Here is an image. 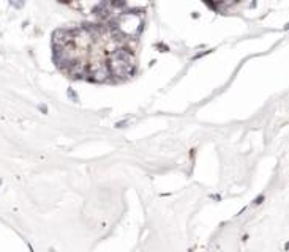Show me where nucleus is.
Instances as JSON below:
<instances>
[{
    "mask_svg": "<svg viewBox=\"0 0 289 252\" xmlns=\"http://www.w3.org/2000/svg\"><path fill=\"white\" fill-rule=\"evenodd\" d=\"M11 5L16 6V8H22V5H24V0H10Z\"/></svg>",
    "mask_w": 289,
    "mask_h": 252,
    "instance_id": "obj_1",
    "label": "nucleus"
}]
</instances>
